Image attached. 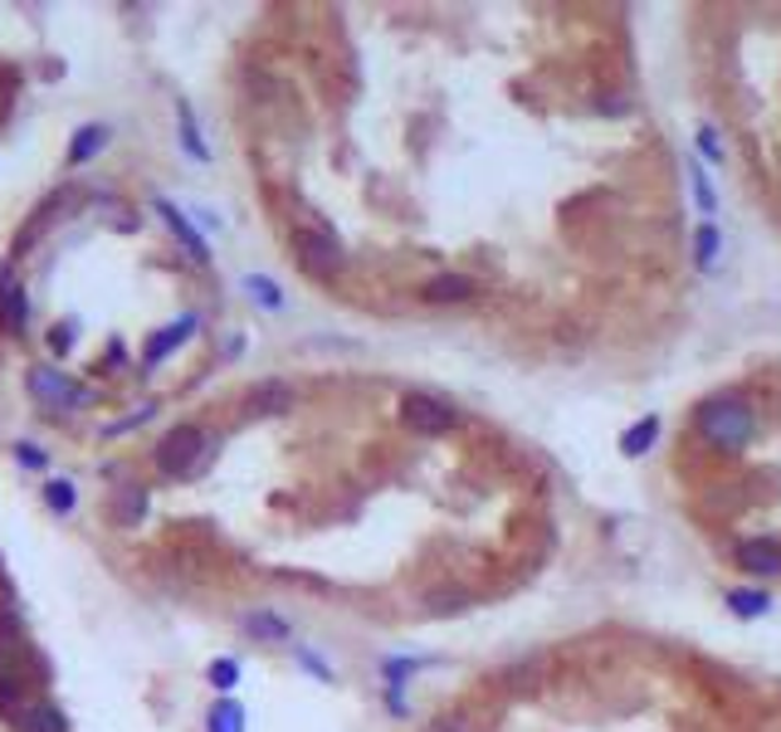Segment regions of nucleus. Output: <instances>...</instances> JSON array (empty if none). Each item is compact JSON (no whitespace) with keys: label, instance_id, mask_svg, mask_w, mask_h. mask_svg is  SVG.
<instances>
[{"label":"nucleus","instance_id":"12","mask_svg":"<svg viewBox=\"0 0 781 732\" xmlns=\"http://www.w3.org/2000/svg\"><path fill=\"white\" fill-rule=\"evenodd\" d=\"M191 328H196V318H191V312H186V318L176 322V328H162V332H152L147 352H142V366H147V371H152V366L162 362L166 352H176V347H181V342H186V332H191Z\"/></svg>","mask_w":781,"mask_h":732},{"label":"nucleus","instance_id":"16","mask_svg":"<svg viewBox=\"0 0 781 732\" xmlns=\"http://www.w3.org/2000/svg\"><path fill=\"white\" fill-rule=\"evenodd\" d=\"M718 249H723V239H718V229H713V220H703L699 229H694V264L703 269H713L718 264Z\"/></svg>","mask_w":781,"mask_h":732},{"label":"nucleus","instance_id":"1","mask_svg":"<svg viewBox=\"0 0 781 732\" xmlns=\"http://www.w3.org/2000/svg\"><path fill=\"white\" fill-rule=\"evenodd\" d=\"M699 435L708 439L713 449H747V439L757 435V411L743 401V395H713L703 401L699 411Z\"/></svg>","mask_w":781,"mask_h":732},{"label":"nucleus","instance_id":"7","mask_svg":"<svg viewBox=\"0 0 781 732\" xmlns=\"http://www.w3.org/2000/svg\"><path fill=\"white\" fill-rule=\"evenodd\" d=\"M737 567H743L747 577H781V542L777 538L737 542Z\"/></svg>","mask_w":781,"mask_h":732},{"label":"nucleus","instance_id":"24","mask_svg":"<svg viewBox=\"0 0 781 732\" xmlns=\"http://www.w3.org/2000/svg\"><path fill=\"white\" fill-rule=\"evenodd\" d=\"M205 678H211V688L230 694V688L239 684V664H235V659H215V664H211V674H205Z\"/></svg>","mask_w":781,"mask_h":732},{"label":"nucleus","instance_id":"6","mask_svg":"<svg viewBox=\"0 0 781 732\" xmlns=\"http://www.w3.org/2000/svg\"><path fill=\"white\" fill-rule=\"evenodd\" d=\"M10 732H69L64 713H59L55 704H45V698H25L20 708H10Z\"/></svg>","mask_w":781,"mask_h":732},{"label":"nucleus","instance_id":"20","mask_svg":"<svg viewBox=\"0 0 781 732\" xmlns=\"http://www.w3.org/2000/svg\"><path fill=\"white\" fill-rule=\"evenodd\" d=\"M74 504H79L74 484H69V479H49V484H45V508L59 512V518H69V512H74Z\"/></svg>","mask_w":781,"mask_h":732},{"label":"nucleus","instance_id":"15","mask_svg":"<svg viewBox=\"0 0 781 732\" xmlns=\"http://www.w3.org/2000/svg\"><path fill=\"white\" fill-rule=\"evenodd\" d=\"M103 142H108V128H98V122H93V128H79L74 142H69V166H83L93 152H103Z\"/></svg>","mask_w":781,"mask_h":732},{"label":"nucleus","instance_id":"19","mask_svg":"<svg viewBox=\"0 0 781 732\" xmlns=\"http://www.w3.org/2000/svg\"><path fill=\"white\" fill-rule=\"evenodd\" d=\"M0 312H5L10 332L25 328V318H29V308H25V288H20V284H5V288H0Z\"/></svg>","mask_w":781,"mask_h":732},{"label":"nucleus","instance_id":"2","mask_svg":"<svg viewBox=\"0 0 781 732\" xmlns=\"http://www.w3.org/2000/svg\"><path fill=\"white\" fill-rule=\"evenodd\" d=\"M221 445V435L215 430H201V425H171L162 439H156V464H162V474L171 479H191L201 464H211V449Z\"/></svg>","mask_w":781,"mask_h":732},{"label":"nucleus","instance_id":"4","mask_svg":"<svg viewBox=\"0 0 781 732\" xmlns=\"http://www.w3.org/2000/svg\"><path fill=\"white\" fill-rule=\"evenodd\" d=\"M401 421H405V430H415V435H450L454 425H460V411H454L450 401H440V395H430V391H405L401 395Z\"/></svg>","mask_w":781,"mask_h":732},{"label":"nucleus","instance_id":"21","mask_svg":"<svg viewBox=\"0 0 781 732\" xmlns=\"http://www.w3.org/2000/svg\"><path fill=\"white\" fill-rule=\"evenodd\" d=\"M689 186H694V201H699V215H713L718 211V196H713V181L699 162H689Z\"/></svg>","mask_w":781,"mask_h":732},{"label":"nucleus","instance_id":"26","mask_svg":"<svg viewBox=\"0 0 781 732\" xmlns=\"http://www.w3.org/2000/svg\"><path fill=\"white\" fill-rule=\"evenodd\" d=\"M15 459H20L25 469H45V464H49V454H45L39 445H29V439H20V445H15Z\"/></svg>","mask_w":781,"mask_h":732},{"label":"nucleus","instance_id":"5","mask_svg":"<svg viewBox=\"0 0 781 732\" xmlns=\"http://www.w3.org/2000/svg\"><path fill=\"white\" fill-rule=\"evenodd\" d=\"M25 386L39 405H49V411H79V405L88 401V391H83L79 381H69L64 371H55V366H29Z\"/></svg>","mask_w":781,"mask_h":732},{"label":"nucleus","instance_id":"18","mask_svg":"<svg viewBox=\"0 0 781 732\" xmlns=\"http://www.w3.org/2000/svg\"><path fill=\"white\" fill-rule=\"evenodd\" d=\"M245 293L259 303V308H269V312L284 308V293H279V284H274V279H264V274H245Z\"/></svg>","mask_w":781,"mask_h":732},{"label":"nucleus","instance_id":"8","mask_svg":"<svg viewBox=\"0 0 781 732\" xmlns=\"http://www.w3.org/2000/svg\"><path fill=\"white\" fill-rule=\"evenodd\" d=\"M294 405V386L288 381H259L245 391V411L249 415H284Z\"/></svg>","mask_w":781,"mask_h":732},{"label":"nucleus","instance_id":"14","mask_svg":"<svg viewBox=\"0 0 781 732\" xmlns=\"http://www.w3.org/2000/svg\"><path fill=\"white\" fill-rule=\"evenodd\" d=\"M727 611L743 615V621H757V615L772 611V595H767V591H747V586H733V591H727Z\"/></svg>","mask_w":781,"mask_h":732},{"label":"nucleus","instance_id":"11","mask_svg":"<svg viewBox=\"0 0 781 732\" xmlns=\"http://www.w3.org/2000/svg\"><path fill=\"white\" fill-rule=\"evenodd\" d=\"M421 298H425V303H469V298H474V279H464V274H440V279H430V284L421 288Z\"/></svg>","mask_w":781,"mask_h":732},{"label":"nucleus","instance_id":"23","mask_svg":"<svg viewBox=\"0 0 781 732\" xmlns=\"http://www.w3.org/2000/svg\"><path fill=\"white\" fill-rule=\"evenodd\" d=\"M118 512H122L128 522H142V512H147V494H142V484H128V488H122V494H118Z\"/></svg>","mask_w":781,"mask_h":732},{"label":"nucleus","instance_id":"9","mask_svg":"<svg viewBox=\"0 0 781 732\" xmlns=\"http://www.w3.org/2000/svg\"><path fill=\"white\" fill-rule=\"evenodd\" d=\"M156 215H162V220H166V225H171V235H176V239H181V249H186V255H191V259H196V264H205V259H211V249H205V239H201V235H196V229H191V225H186V215H181V211H176V205H166V201H156Z\"/></svg>","mask_w":781,"mask_h":732},{"label":"nucleus","instance_id":"13","mask_svg":"<svg viewBox=\"0 0 781 732\" xmlns=\"http://www.w3.org/2000/svg\"><path fill=\"white\" fill-rule=\"evenodd\" d=\"M239 625H245V635H249V640H264V645L288 640V621H279V615H269V611H249Z\"/></svg>","mask_w":781,"mask_h":732},{"label":"nucleus","instance_id":"17","mask_svg":"<svg viewBox=\"0 0 781 732\" xmlns=\"http://www.w3.org/2000/svg\"><path fill=\"white\" fill-rule=\"evenodd\" d=\"M205 732H245V708L230 704V698H221V704L205 713Z\"/></svg>","mask_w":781,"mask_h":732},{"label":"nucleus","instance_id":"27","mask_svg":"<svg viewBox=\"0 0 781 732\" xmlns=\"http://www.w3.org/2000/svg\"><path fill=\"white\" fill-rule=\"evenodd\" d=\"M298 659H304V664H308V669H312V674H318V678H322V684H328V678H332V669H328V664H322V659H318V654H308V650H298Z\"/></svg>","mask_w":781,"mask_h":732},{"label":"nucleus","instance_id":"28","mask_svg":"<svg viewBox=\"0 0 781 732\" xmlns=\"http://www.w3.org/2000/svg\"><path fill=\"white\" fill-rule=\"evenodd\" d=\"M0 581H5V567H0Z\"/></svg>","mask_w":781,"mask_h":732},{"label":"nucleus","instance_id":"22","mask_svg":"<svg viewBox=\"0 0 781 732\" xmlns=\"http://www.w3.org/2000/svg\"><path fill=\"white\" fill-rule=\"evenodd\" d=\"M176 118H181V142H186V152L196 156V162H205V142H201V132H196V118H191V108H186V103H176Z\"/></svg>","mask_w":781,"mask_h":732},{"label":"nucleus","instance_id":"25","mask_svg":"<svg viewBox=\"0 0 781 732\" xmlns=\"http://www.w3.org/2000/svg\"><path fill=\"white\" fill-rule=\"evenodd\" d=\"M694 142H699V152L708 156V162H727V146L718 142V128H708V122H703L699 138H694Z\"/></svg>","mask_w":781,"mask_h":732},{"label":"nucleus","instance_id":"10","mask_svg":"<svg viewBox=\"0 0 781 732\" xmlns=\"http://www.w3.org/2000/svg\"><path fill=\"white\" fill-rule=\"evenodd\" d=\"M654 439H660V415H640V421L620 435V454L625 459H644L654 449Z\"/></svg>","mask_w":781,"mask_h":732},{"label":"nucleus","instance_id":"3","mask_svg":"<svg viewBox=\"0 0 781 732\" xmlns=\"http://www.w3.org/2000/svg\"><path fill=\"white\" fill-rule=\"evenodd\" d=\"M288 245H294V259L308 269L312 279H338L342 269H347V255H342V245L328 235V229L298 225L294 235H288Z\"/></svg>","mask_w":781,"mask_h":732}]
</instances>
